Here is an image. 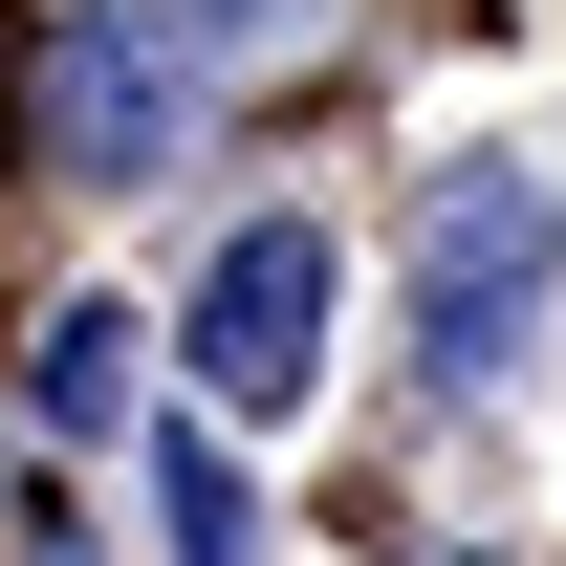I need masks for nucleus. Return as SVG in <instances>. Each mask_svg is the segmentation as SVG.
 <instances>
[{
	"label": "nucleus",
	"mask_w": 566,
	"mask_h": 566,
	"mask_svg": "<svg viewBox=\"0 0 566 566\" xmlns=\"http://www.w3.org/2000/svg\"><path fill=\"white\" fill-rule=\"evenodd\" d=\"M44 87H66V109H44V153H66V175H153V153H175V44H132V22L44 44Z\"/></svg>",
	"instance_id": "nucleus-3"
},
{
	"label": "nucleus",
	"mask_w": 566,
	"mask_h": 566,
	"mask_svg": "<svg viewBox=\"0 0 566 566\" xmlns=\"http://www.w3.org/2000/svg\"><path fill=\"white\" fill-rule=\"evenodd\" d=\"M545 175L480 153V175H436V240H415V392H501V370L545 349Z\"/></svg>",
	"instance_id": "nucleus-1"
},
{
	"label": "nucleus",
	"mask_w": 566,
	"mask_h": 566,
	"mask_svg": "<svg viewBox=\"0 0 566 566\" xmlns=\"http://www.w3.org/2000/svg\"><path fill=\"white\" fill-rule=\"evenodd\" d=\"M327 327H349V240L283 197V218H240L197 262V305H175V349H197V392L218 415H305L327 392Z\"/></svg>",
	"instance_id": "nucleus-2"
},
{
	"label": "nucleus",
	"mask_w": 566,
	"mask_h": 566,
	"mask_svg": "<svg viewBox=\"0 0 566 566\" xmlns=\"http://www.w3.org/2000/svg\"><path fill=\"white\" fill-rule=\"evenodd\" d=\"M218 22H240V0H218Z\"/></svg>",
	"instance_id": "nucleus-4"
}]
</instances>
